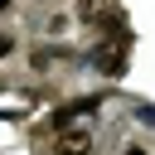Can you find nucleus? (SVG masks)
<instances>
[{
    "label": "nucleus",
    "mask_w": 155,
    "mask_h": 155,
    "mask_svg": "<svg viewBox=\"0 0 155 155\" xmlns=\"http://www.w3.org/2000/svg\"><path fill=\"white\" fill-rule=\"evenodd\" d=\"M53 155H92V131L87 126H68L53 136Z\"/></svg>",
    "instance_id": "f257e3e1"
},
{
    "label": "nucleus",
    "mask_w": 155,
    "mask_h": 155,
    "mask_svg": "<svg viewBox=\"0 0 155 155\" xmlns=\"http://www.w3.org/2000/svg\"><path fill=\"white\" fill-rule=\"evenodd\" d=\"M68 24H73L68 15H44V19H39V29H44V34H53V39H58V34H68Z\"/></svg>",
    "instance_id": "f03ea898"
},
{
    "label": "nucleus",
    "mask_w": 155,
    "mask_h": 155,
    "mask_svg": "<svg viewBox=\"0 0 155 155\" xmlns=\"http://www.w3.org/2000/svg\"><path fill=\"white\" fill-rule=\"evenodd\" d=\"M10 53H15V34H10V29H0V58H10Z\"/></svg>",
    "instance_id": "7ed1b4c3"
},
{
    "label": "nucleus",
    "mask_w": 155,
    "mask_h": 155,
    "mask_svg": "<svg viewBox=\"0 0 155 155\" xmlns=\"http://www.w3.org/2000/svg\"><path fill=\"white\" fill-rule=\"evenodd\" d=\"M126 155H145V150H140V145H131V150H126Z\"/></svg>",
    "instance_id": "20e7f679"
}]
</instances>
